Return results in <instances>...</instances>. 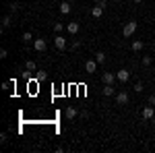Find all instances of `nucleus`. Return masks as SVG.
<instances>
[{
    "label": "nucleus",
    "mask_w": 155,
    "mask_h": 153,
    "mask_svg": "<svg viewBox=\"0 0 155 153\" xmlns=\"http://www.w3.org/2000/svg\"><path fill=\"white\" fill-rule=\"evenodd\" d=\"M93 2H95V4H99V2H104V0H93Z\"/></svg>",
    "instance_id": "obj_26"
},
{
    "label": "nucleus",
    "mask_w": 155,
    "mask_h": 153,
    "mask_svg": "<svg viewBox=\"0 0 155 153\" xmlns=\"http://www.w3.org/2000/svg\"><path fill=\"white\" fill-rule=\"evenodd\" d=\"M33 42H35L33 35H31L29 31H25V33H23V44H25V46H29V44H33Z\"/></svg>",
    "instance_id": "obj_14"
},
{
    "label": "nucleus",
    "mask_w": 155,
    "mask_h": 153,
    "mask_svg": "<svg viewBox=\"0 0 155 153\" xmlns=\"http://www.w3.org/2000/svg\"><path fill=\"white\" fill-rule=\"evenodd\" d=\"M95 60L99 64H104L106 62V52H95Z\"/></svg>",
    "instance_id": "obj_17"
},
{
    "label": "nucleus",
    "mask_w": 155,
    "mask_h": 153,
    "mask_svg": "<svg viewBox=\"0 0 155 153\" xmlns=\"http://www.w3.org/2000/svg\"><path fill=\"white\" fill-rule=\"evenodd\" d=\"M116 77H118L120 83H128V79H130V72H128V68H120V71L116 72Z\"/></svg>",
    "instance_id": "obj_8"
},
{
    "label": "nucleus",
    "mask_w": 155,
    "mask_h": 153,
    "mask_svg": "<svg viewBox=\"0 0 155 153\" xmlns=\"http://www.w3.org/2000/svg\"><path fill=\"white\" fill-rule=\"evenodd\" d=\"M147 104H151V106H155V95H149V99H147Z\"/></svg>",
    "instance_id": "obj_24"
},
{
    "label": "nucleus",
    "mask_w": 155,
    "mask_h": 153,
    "mask_svg": "<svg viewBox=\"0 0 155 153\" xmlns=\"http://www.w3.org/2000/svg\"><path fill=\"white\" fill-rule=\"evenodd\" d=\"M130 48H132V52H141V50L145 48V42H141V39H134Z\"/></svg>",
    "instance_id": "obj_13"
},
{
    "label": "nucleus",
    "mask_w": 155,
    "mask_h": 153,
    "mask_svg": "<svg viewBox=\"0 0 155 153\" xmlns=\"http://www.w3.org/2000/svg\"><path fill=\"white\" fill-rule=\"evenodd\" d=\"M25 68H27V71H29V72H35L37 64H35V62H33V60H27V62H25Z\"/></svg>",
    "instance_id": "obj_15"
},
{
    "label": "nucleus",
    "mask_w": 155,
    "mask_h": 153,
    "mask_svg": "<svg viewBox=\"0 0 155 153\" xmlns=\"http://www.w3.org/2000/svg\"><path fill=\"white\" fill-rule=\"evenodd\" d=\"M79 48H81V39H74L72 42V50H79Z\"/></svg>",
    "instance_id": "obj_22"
},
{
    "label": "nucleus",
    "mask_w": 155,
    "mask_h": 153,
    "mask_svg": "<svg viewBox=\"0 0 155 153\" xmlns=\"http://www.w3.org/2000/svg\"><path fill=\"white\" fill-rule=\"evenodd\" d=\"M143 89H145V87H143V83H137V85H134V91H137V93H141Z\"/></svg>",
    "instance_id": "obj_21"
},
{
    "label": "nucleus",
    "mask_w": 155,
    "mask_h": 153,
    "mask_svg": "<svg viewBox=\"0 0 155 153\" xmlns=\"http://www.w3.org/2000/svg\"><path fill=\"white\" fill-rule=\"evenodd\" d=\"M101 93L106 95V97H112V95H116V89H114V85H104Z\"/></svg>",
    "instance_id": "obj_12"
},
{
    "label": "nucleus",
    "mask_w": 155,
    "mask_h": 153,
    "mask_svg": "<svg viewBox=\"0 0 155 153\" xmlns=\"http://www.w3.org/2000/svg\"><path fill=\"white\" fill-rule=\"evenodd\" d=\"M71 4H72V2H68V0L60 2V6H58V8H60V12H62V15H68V12H71V8H72Z\"/></svg>",
    "instance_id": "obj_11"
},
{
    "label": "nucleus",
    "mask_w": 155,
    "mask_h": 153,
    "mask_svg": "<svg viewBox=\"0 0 155 153\" xmlns=\"http://www.w3.org/2000/svg\"><path fill=\"white\" fill-rule=\"evenodd\" d=\"M132 2H143V0H132Z\"/></svg>",
    "instance_id": "obj_27"
},
{
    "label": "nucleus",
    "mask_w": 155,
    "mask_h": 153,
    "mask_svg": "<svg viewBox=\"0 0 155 153\" xmlns=\"http://www.w3.org/2000/svg\"><path fill=\"white\" fill-rule=\"evenodd\" d=\"M97 64H99V62H97L95 58L87 60V62H85V72H87V75H95L97 72Z\"/></svg>",
    "instance_id": "obj_2"
},
{
    "label": "nucleus",
    "mask_w": 155,
    "mask_h": 153,
    "mask_svg": "<svg viewBox=\"0 0 155 153\" xmlns=\"http://www.w3.org/2000/svg\"><path fill=\"white\" fill-rule=\"evenodd\" d=\"M116 104H118V106H126V104H128V91L116 93Z\"/></svg>",
    "instance_id": "obj_6"
},
{
    "label": "nucleus",
    "mask_w": 155,
    "mask_h": 153,
    "mask_svg": "<svg viewBox=\"0 0 155 153\" xmlns=\"http://www.w3.org/2000/svg\"><path fill=\"white\" fill-rule=\"evenodd\" d=\"M68 2H77V0H68Z\"/></svg>",
    "instance_id": "obj_28"
},
{
    "label": "nucleus",
    "mask_w": 155,
    "mask_h": 153,
    "mask_svg": "<svg viewBox=\"0 0 155 153\" xmlns=\"http://www.w3.org/2000/svg\"><path fill=\"white\" fill-rule=\"evenodd\" d=\"M134 31H137V21H128V23L124 25V29H122V35L128 39V37L134 35Z\"/></svg>",
    "instance_id": "obj_1"
},
{
    "label": "nucleus",
    "mask_w": 155,
    "mask_h": 153,
    "mask_svg": "<svg viewBox=\"0 0 155 153\" xmlns=\"http://www.w3.org/2000/svg\"><path fill=\"white\" fill-rule=\"evenodd\" d=\"M62 29H64V23H54V31L56 33H62Z\"/></svg>",
    "instance_id": "obj_20"
},
{
    "label": "nucleus",
    "mask_w": 155,
    "mask_h": 153,
    "mask_svg": "<svg viewBox=\"0 0 155 153\" xmlns=\"http://www.w3.org/2000/svg\"><path fill=\"white\" fill-rule=\"evenodd\" d=\"M11 27V17L6 15V17H2V29H8Z\"/></svg>",
    "instance_id": "obj_18"
},
{
    "label": "nucleus",
    "mask_w": 155,
    "mask_h": 153,
    "mask_svg": "<svg viewBox=\"0 0 155 153\" xmlns=\"http://www.w3.org/2000/svg\"><path fill=\"white\" fill-rule=\"evenodd\" d=\"M33 48H35V52H46L48 50V42L44 37H37L35 42H33Z\"/></svg>",
    "instance_id": "obj_4"
},
{
    "label": "nucleus",
    "mask_w": 155,
    "mask_h": 153,
    "mask_svg": "<svg viewBox=\"0 0 155 153\" xmlns=\"http://www.w3.org/2000/svg\"><path fill=\"white\" fill-rule=\"evenodd\" d=\"M118 77L114 75V72H104L101 75V81H104V85H114V81H116Z\"/></svg>",
    "instance_id": "obj_9"
},
{
    "label": "nucleus",
    "mask_w": 155,
    "mask_h": 153,
    "mask_svg": "<svg viewBox=\"0 0 155 153\" xmlns=\"http://www.w3.org/2000/svg\"><path fill=\"white\" fill-rule=\"evenodd\" d=\"M79 29H81L79 21H71V23H66V31H68L71 35H77V33H79Z\"/></svg>",
    "instance_id": "obj_7"
},
{
    "label": "nucleus",
    "mask_w": 155,
    "mask_h": 153,
    "mask_svg": "<svg viewBox=\"0 0 155 153\" xmlns=\"http://www.w3.org/2000/svg\"><path fill=\"white\" fill-rule=\"evenodd\" d=\"M17 8H19V4H17V2H12V4H11V11L17 12Z\"/></svg>",
    "instance_id": "obj_25"
},
{
    "label": "nucleus",
    "mask_w": 155,
    "mask_h": 153,
    "mask_svg": "<svg viewBox=\"0 0 155 153\" xmlns=\"http://www.w3.org/2000/svg\"><path fill=\"white\" fill-rule=\"evenodd\" d=\"M54 46L58 48V50H66V37L60 35V33H56V37H54Z\"/></svg>",
    "instance_id": "obj_5"
},
{
    "label": "nucleus",
    "mask_w": 155,
    "mask_h": 153,
    "mask_svg": "<svg viewBox=\"0 0 155 153\" xmlns=\"http://www.w3.org/2000/svg\"><path fill=\"white\" fill-rule=\"evenodd\" d=\"M141 116H143V120H151V118L155 116V108L151 106V104H147V106L143 108V112H141Z\"/></svg>",
    "instance_id": "obj_3"
},
{
    "label": "nucleus",
    "mask_w": 155,
    "mask_h": 153,
    "mask_svg": "<svg viewBox=\"0 0 155 153\" xmlns=\"http://www.w3.org/2000/svg\"><path fill=\"white\" fill-rule=\"evenodd\" d=\"M101 15H104V6H101V4H95V6L91 8V17H93V19H99Z\"/></svg>",
    "instance_id": "obj_10"
},
{
    "label": "nucleus",
    "mask_w": 155,
    "mask_h": 153,
    "mask_svg": "<svg viewBox=\"0 0 155 153\" xmlns=\"http://www.w3.org/2000/svg\"><path fill=\"white\" fill-rule=\"evenodd\" d=\"M6 56H8V52H6V48H2V50H0V58L4 60V58H6Z\"/></svg>",
    "instance_id": "obj_23"
},
{
    "label": "nucleus",
    "mask_w": 155,
    "mask_h": 153,
    "mask_svg": "<svg viewBox=\"0 0 155 153\" xmlns=\"http://www.w3.org/2000/svg\"><path fill=\"white\" fill-rule=\"evenodd\" d=\"M66 118H68V120L77 118V108H66Z\"/></svg>",
    "instance_id": "obj_16"
},
{
    "label": "nucleus",
    "mask_w": 155,
    "mask_h": 153,
    "mask_svg": "<svg viewBox=\"0 0 155 153\" xmlns=\"http://www.w3.org/2000/svg\"><path fill=\"white\" fill-rule=\"evenodd\" d=\"M114 2H120V0H114Z\"/></svg>",
    "instance_id": "obj_29"
},
{
    "label": "nucleus",
    "mask_w": 155,
    "mask_h": 153,
    "mask_svg": "<svg viewBox=\"0 0 155 153\" xmlns=\"http://www.w3.org/2000/svg\"><path fill=\"white\" fill-rule=\"evenodd\" d=\"M141 62H143V66H151L153 58H151V56H143V60H141Z\"/></svg>",
    "instance_id": "obj_19"
}]
</instances>
